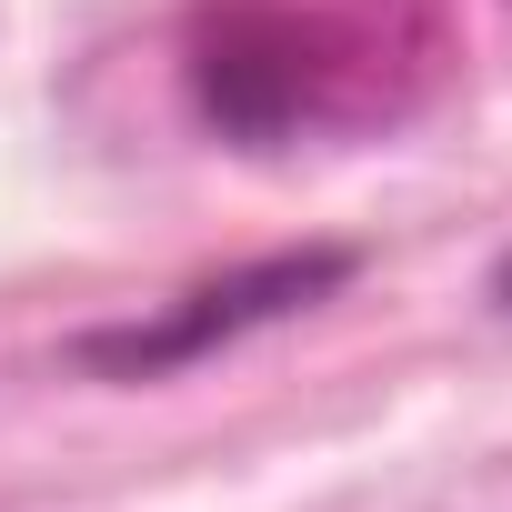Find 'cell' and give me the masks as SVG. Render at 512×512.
<instances>
[{"label": "cell", "instance_id": "3957f363", "mask_svg": "<svg viewBox=\"0 0 512 512\" xmlns=\"http://www.w3.org/2000/svg\"><path fill=\"white\" fill-rule=\"evenodd\" d=\"M492 302L512 312V251H502V262H492Z\"/></svg>", "mask_w": 512, "mask_h": 512}, {"label": "cell", "instance_id": "7a4b0ae2", "mask_svg": "<svg viewBox=\"0 0 512 512\" xmlns=\"http://www.w3.org/2000/svg\"><path fill=\"white\" fill-rule=\"evenodd\" d=\"M352 272H362V251H352V241L262 251V262H231V272H211V282H191V292L151 302L141 322H101V332H81V342H71V362H81V372H101V382H161V372L211 362V352H221V342H241V332H272V322H292V312L332 302Z\"/></svg>", "mask_w": 512, "mask_h": 512}, {"label": "cell", "instance_id": "6da1fadb", "mask_svg": "<svg viewBox=\"0 0 512 512\" xmlns=\"http://www.w3.org/2000/svg\"><path fill=\"white\" fill-rule=\"evenodd\" d=\"M452 71L462 31L442 0H201L181 31V91L231 151L402 131Z\"/></svg>", "mask_w": 512, "mask_h": 512}]
</instances>
